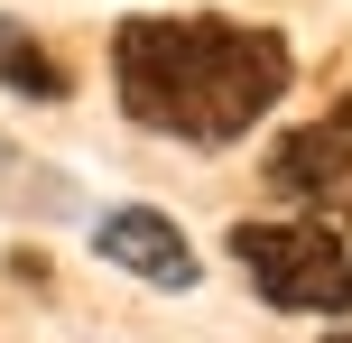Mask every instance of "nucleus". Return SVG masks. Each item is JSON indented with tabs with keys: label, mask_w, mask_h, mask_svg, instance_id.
I'll return each instance as SVG.
<instances>
[{
	"label": "nucleus",
	"mask_w": 352,
	"mask_h": 343,
	"mask_svg": "<svg viewBox=\"0 0 352 343\" xmlns=\"http://www.w3.org/2000/svg\"><path fill=\"white\" fill-rule=\"evenodd\" d=\"M287 74L297 56L260 19H121L111 28L121 111L186 148H232L241 130H260Z\"/></svg>",
	"instance_id": "1"
},
{
	"label": "nucleus",
	"mask_w": 352,
	"mask_h": 343,
	"mask_svg": "<svg viewBox=\"0 0 352 343\" xmlns=\"http://www.w3.org/2000/svg\"><path fill=\"white\" fill-rule=\"evenodd\" d=\"M324 343H352V325H343V334H324Z\"/></svg>",
	"instance_id": "6"
},
{
	"label": "nucleus",
	"mask_w": 352,
	"mask_h": 343,
	"mask_svg": "<svg viewBox=\"0 0 352 343\" xmlns=\"http://www.w3.org/2000/svg\"><path fill=\"white\" fill-rule=\"evenodd\" d=\"M0 167H10V140H0Z\"/></svg>",
	"instance_id": "7"
},
{
	"label": "nucleus",
	"mask_w": 352,
	"mask_h": 343,
	"mask_svg": "<svg viewBox=\"0 0 352 343\" xmlns=\"http://www.w3.org/2000/svg\"><path fill=\"white\" fill-rule=\"evenodd\" d=\"M93 251H102L111 269H130V278H148V288H167V297L204 278L195 241L176 232V223L158 214V204H121V214H102V223H93Z\"/></svg>",
	"instance_id": "4"
},
{
	"label": "nucleus",
	"mask_w": 352,
	"mask_h": 343,
	"mask_svg": "<svg viewBox=\"0 0 352 343\" xmlns=\"http://www.w3.org/2000/svg\"><path fill=\"white\" fill-rule=\"evenodd\" d=\"M260 186L278 204H334L352 186V102H324L316 121H297L287 140H269Z\"/></svg>",
	"instance_id": "3"
},
{
	"label": "nucleus",
	"mask_w": 352,
	"mask_h": 343,
	"mask_svg": "<svg viewBox=\"0 0 352 343\" xmlns=\"http://www.w3.org/2000/svg\"><path fill=\"white\" fill-rule=\"evenodd\" d=\"M0 84H10L19 102H65V93H74V65H65V56H56L37 28L0 19Z\"/></svg>",
	"instance_id": "5"
},
{
	"label": "nucleus",
	"mask_w": 352,
	"mask_h": 343,
	"mask_svg": "<svg viewBox=\"0 0 352 343\" xmlns=\"http://www.w3.org/2000/svg\"><path fill=\"white\" fill-rule=\"evenodd\" d=\"M232 260L278 316H352V251L324 223H232Z\"/></svg>",
	"instance_id": "2"
}]
</instances>
